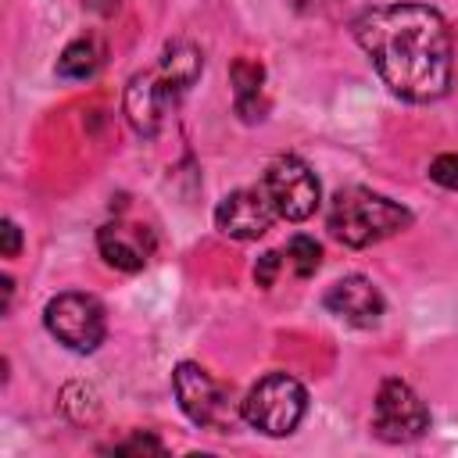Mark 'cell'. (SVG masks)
<instances>
[{
  "label": "cell",
  "mask_w": 458,
  "mask_h": 458,
  "mask_svg": "<svg viewBox=\"0 0 458 458\" xmlns=\"http://www.w3.org/2000/svg\"><path fill=\"white\" fill-rule=\"evenodd\" d=\"M229 79H233V104H236V114L243 122H261L268 104H265V68L261 61H250V57H236L233 68H229Z\"/></svg>",
  "instance_id": "7c38bea8"
},
{
  "label": "cell",
  "mask_w": 458,
  "mask_h": 458,
  "mask_svg": "<svg viewBox=\"0 0 458 458\" xmlns=\"http://www.w3.org/2000/svg\"><path fill=\"white\" fill-rule=\"evenodd\" d=\"M429 429L426 401L404 379H383L372 404V433L386 444H411Z\"/></svg>",
  "instance_id": "52a82bcc"
},
{
  "label": "cell",
  "mask_w": 458,
  "mask_h": 458,
  "mask_svg": "<svg viewBox=\"0 0 458 458\" xmlns=\"http://www.w3.org/2000/svg\"><path fill=\"white\" fill-rule=\"evenodd\" d=\"M43 322L50 329V336L57 344H64L75 354H89L104 344L107 333V318H104V304L89 293H57L47 301L43 308Z\"/></svg>",
  "instance_id": "277c9868"
},
{
  "label": "cell",
  "mask_w": 458,
  "mask_h": 458,
  "mask_svg": "<svg viewBox=\"0 0 458 458\" xmlns=\"http://www.w3.org/2000/svg\"><path fill=\"white\" fill-rule=\"evenodd\" d=\"M354 39L379 79L401 100L426 104L451 86V36L444 18L422 4H386L354 18Z\"/></svg>",
  "instance_id": "6da1fadb"
},
{
  "label": "cell",
  "mask_w": 458,
  "mask_h": 458,
  "mask_svg": "<svg viewBox=\"0 0 458 458\" xmlns=\"http://www.w3.org/2000/svg\"><path fill=\"white\" fill-rule=\"evenodd\" d=\"M186 89L157 64L154 72L132 75L125 86V118L140 136H154L168 114V107L182 97Z\"/></svg>",
  "instance_id": "ba28073f"
},
{
  "label": "cell",
  "mask_w": 458,
  "mask_h": 458,
  "mask_svg": "<svg viewBox=\"0 0 458 458\" xmlns=\"http://www.w3.org/2000/svg\"><path fill=\"white\" fill-rule=\"evenodd\" d=\"M326 225L333 233V240H340L344 247H372V243L408 229L411 211L401 208L397 200L383 197V193L351 186V190H340L333 197Z\"/></svg>",
  "instance_id": "7a4b0ae2"
},
{
  "label": "cell",
  "mask_w": 458,
  "mask_h": 458,
  "mask_svg": "<svg viewBox=\"0 0 458 458\" xmlns=\"http://www.w3.org/2000/svg\"><path fill=\"white\" fill-rule=\"evenodd\" d=\"M89 4H93V11H100V14H111V11H114L122 0H89Z\"/></svg>",
  "instance_id": "ffe728a7"
},
{
  "label": "cell",
  "mask_w": 458,
  "mask_h": 458,
  "mask_svg": "<svg viewBox=\"0 0 458 458\" xmlns=\"http://www.w3.org/2000/svg\"><path fill=\"white\" fill-rule=\"evenodd\" d=\"M304 411H308V390L286 372L261 376L240 401L243 422H250L265 437H290L301 426Z\"/></svg>",
  "instance_id": "3957f363"
},
{
  "label": "cell",
  "mask_w": 458,
  "mask_h": 458,
  "mask_svg": "<svg viewBox=\"0 0 458 458\" xmlns=\"http://www.w3.org/2000/svg\"><path fill=\"white\" fill-rule=\"evenodd\" d=\"M261 190L272 200L276 215L286 218V222L311 218L315 208H318V200H322V190H318L315 172L301 157H293V154H283V157L268 161V168L261 175Z\"/></svg>",
  "instance_id": "8992f818"
},
{
  "label": "cell",
  "mask_w": 458,
  "mask_h": 458,
  "mask_svg": "<svg viewBox=\"0 0 458 458\" xmlns=\"http://www.w3.org/2000/svg\"><path fill=\"white\" fill-rule=\"evenodd\" d=\"M104 64V43L97 36H79L72 39L61 57H57V75L61 79H93Z\"/></svg>",
  "instance_id": "4fadbf2b"
},
{
  "label": "cell",
  "mask_w": 458,
  "mask_h": 458,
  "mask_svg": "<svg viewBox=\"0 0 458 458\" xmlns=\"http://www.w3.org/2000/svg\"><path fill=\"white\" fill-rule=\"evenodd\" d=\"M0 236H4L0 254H4V258H18V250H21V229H18L14 218H4V222H0Z\"/></svg>",
  "instance_id": "d6986e66"
},
{
  "label": "cell",
  "mask_w": 458,
  "mask_h": 458,
  "mask_svg": "<svg viewBox=\"0 0 458 458\" xmlns=\"http://www.w3.org/2000/svg\"><path fill=\"white\" fill-rule=\"evenodd\" d=\"M429 179L444 190H458V154H440L429 161Z\"/></svg>",
  "instance_id": "2e32d148"
},
{
  "label": "cell",
  "mask_w": 458,
  "mask_h": 458,
  "mask_svg": "<svg viewBox=\"0 0 458 458\" xmlns=\"http://www.w3.org/2000/svg\"><path fill=\"white\" fill-rule=\"evenodd\" d=\"M322 304H326L329 315H336L340 322L358 326V329H372L383 318V308H386L383 304V293L365 276H344V279H336L326 290Z\"/></svg>",
  "instance_id": "30bf717a"
},
{
  "label": "cell",
  "mask_w": 458,
  "mask_h": 458,
  "mask_svg": "<svg viewBox=\"0 0 458 458\" xmlns=\"http://www.w3.org/2000/svg\"><path fill=\"white\" fill-rule=\"evenodd\" d=\"M100 258L118 272H140L154 254V233L136 222H107L97 229Z\"/></svg>",
  "instance_id": "8fae6325"
},
{
  "label": "cell",
  "mask_w": 458,
  "mask_h": 458,
  "mask_svg": "<svg viewBox=\"0 0 458 458\" xmlns=\"http://www.w3.org/2000/svg\"><path fill=\"white\" fill-rule=\"evenodd\" d=\"M279 265H283L279 250H265V254L258 258V265H254V283H258L261 290H268V286L276 283V272H279Z\"/></svg>",
  "instance_id": "ac0fdd59"
},
{
  "label": "cell",
  "mask_w": 458,
  "mask_h": 458,
  "mask_svg": "<svg viewBox=\"0 0 458 458\" xmlns=\"http://www.w3.org/2000/svg\"><path fill=\"white\" fill-rule=\"evenodd\" d=\"M111 451H114V454H165L161 440H157V437H147V433H136V437H129L125 444H114Z\"/></svg>",
  "instance_id": "e0dca14e"
},
{
  "label": "cell",
  "mask_w": 458,
  "mask_h": 458,
  "mask_svg": "<svg viewBox=\"0 0 458 458\" xmlns=\"http://www.w3.org/2000/svg\"><path fill=\"white\" fill-rule=\"evenodd\" d=\"M61 408L75 419V422H89L93 415H97V394H93V386H86V383H68L64 386V394H61Z\"/></svg>",
  "instance_id": "9a60e30c"
},
{
  "label": "cell",
  "mask_w": 458,
  "mask_h": 458,
  "mask_svg": "<svg viewBox=\"0 0 458 458\" xmlns=\"http://www.w3.org/2000/svg\"><path fill=\"white\" fill-rule=\"evenodd\" d=\"M286 258H290L293 272H297L301 279H308V276H315V272H318V265H322V247H318L311 236L297 233V236L286 243Z\"/></svg>",
  "instance_id": "5bb4252c"
},
{
  "label": "cell",
  "mask_w": 458,
  "mask_h": 458,
  "mask_svg": "<svg viewBox=\"0 0 458 458\" xmlns=\"http://www.w3.org/2000/svg\"><path fill=\"white\" fill-rule=\"evenodd\" d=\"M172 386L190 422L215 433H229L236 426V408L229 401V390L218 379H211V372L200 369L197 361H179L172 372Z\"/></svg>",
  "instance_id": "5b68a950"
},
{
  "label": "cell",
  "mask_w": 458,
  "mask_h": 458,
  "mask_svg": "<svg viewBox=\"0 0 458 458\" xmlns=\"http://www.w3.org/2000/svg\"><path fill=\"white\" fill-rule=\"evenodd\" d=\"M276 218L279 215H276L272 200L265 197L261 182L225 193L218 200V208H215V225L233 240H258V236H265L272 229Z\"/></svg>",
  "instance_id": "9c48e42d"
}]
</instances>
